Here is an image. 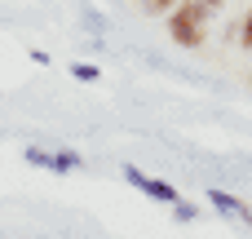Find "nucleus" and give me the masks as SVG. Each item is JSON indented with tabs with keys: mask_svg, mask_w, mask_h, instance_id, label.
<instances>
[{
	"mask_svg": "<svg viewBox=\"0 0 252 239\" xmlns=\"http://www.w3.org/2000/svg\"><path fill=\"white\" fill-rule=\"evenodd\" d=\"M71 75L84 80V84H97V80H102V71H97L93 62H71Z\"/></svg>",
	"mask_w": 252,
	"mask_h": 239,
	"instance_id": "5",
	"label": "nucleus"
},
{
	"mask_svg": "<svg viewBox=\"0 0 252 239\" xmlns=\"http://www.w3.org/2000/svg\"><path fill=\"white\" fill-rule=\"evenodd\" d=\"M31 62H35V67H49V62H53V58H49V53H44V49H31Z\"/></svg>",
	"mask_w": 252,
	"mask_h": 239,
	"instance_id": "10",
	"label": "nucleus"
},
{
	"mask_svg": "<svg viewBox=\"0 0 252 239\" xmlns=\"http://www.w3.org/2000/svg\"><path fill=\"white\" fill-rule=\"evenodd\" d=\"M204 200H208L217 213H226V217H239V222H248V226H252V208L239 200V195H230V191H208Z\"/></svg>",
	"mask_w": 252,
	"mask_h": 239,
	"instance_id": "3",
	"label": "nucleus"
},
{
	"mask_svg": "<svg viewBox=\"0 0 252 239\" xmlns=\"http://www.w3.org/2000/svg\"><path fill=\"white\" fill-rule=\"evenodd\" d=\"M168 35L177 49H204L208 44V31H213V9L199 4V0H177L168 13Z\"/></svg>",
	"mask_w": 252,
	"mask_h": 239,
	"instance_id": "1",
	"label": "nucleus"
},
{
	"mask_svg": "<svg viewBox=\"0 0 252 239\" xmlns=\"http://www.w3.org/2000/svg\"><path fill=\"white\" fill-rule=\"evenodd\" d=\"M53 173H71V169H80V155L75 151H53V164H49Z\"/></svg>",
	"mask_w": 252,
	"mask_h": 239,
	"instance_id": "4",
	"label": "nucleus"
},
{
	"mask_svg": "<svg viewBox=\"0 0 252 239\" xmlns=\"http://www.w3.org/2000/svg\"><path fill=\"white\" fill-rule=\"evenodd\" d=\"M173 4H177V0H142V9H146V13H159V18H164Z\"/></svg>",
	"mask_w": 252,
	"mask_h": 239,
	"instance_id": "9",
	"label": "nucleus"
},
{
	"mask_svg": "<svg viewBox=\"0 0 252 239\" xmlns=\"http://www.w3.org/2000/svg\"><path fill=\"white\" fill-rule=\"evenodd\" d=\"M173 217H177V222H195V217H199V204H190V200H177V204H173Z\"/></svg>",
	"mask_w": 252,
	"mask_h": 239,
	"instance_id": "6",
	"label": "nucleus"
},
{
	"mask_svg": "<svg viewBox=\"0 0 252 239\" xmlns=\"http://www.w3.org/2000/svg\"><path fill=\"white\" fill-rule=\"evenodd\" d=\"M27 164H35V169H49V164H53V155H49V151H35V146H27Z\"/></svg>",
	"mask_w": 252,
	"mask_h": 239,
	"instance_id": "7",
	"label": "nucleus"
},
{
	"mask_svg": "<svg viewBox=\"0 0 252 239\" xmlns=\"http://www.w3.org/2000/svg\"><path fill=\"white\" fill-rule=\"evenodd\" d=\"M199 4H208V9H213V13H217V9H221V4H226V0H199Z\"/></svg>",
	"mask_w": 252,
	"mask_h": 239,
	"instance_id": "11",
	"label": "nucleus"
},
{
	"mask_svg": "<svg viewBox=\"0 0 252 239\" xmlns=\"http://www.w3.org/2000/svg\"><path fill=\"white\" fill-rule=\"evenodd\" d=\"M124 182H128V186H137L142 195H151L155 204H168V208H173V204L182 200V195H177V191H173L168 182H159V177H151V173H142L137 164H124Z\"/></svg>",
	"mask_w": 252,
	"mask_h": 239,
	"instance_id": "2",
	"label": "nucleus"
},
{
	"mask_svg": "<svg viewBox=\"0 0 252 239\" xmlns=\"http://www.w3.org/2000/svg\"><path fill=\"white\" fill-rule=\"evenodd\" d=\"M239 44H244V49H252V9L239 18Z\"/></svg>",
	"mask_w": 252,
	"mask_h": 239,
	"instance_id": "8",
	"label": "nucleus"
}]
</instances>
